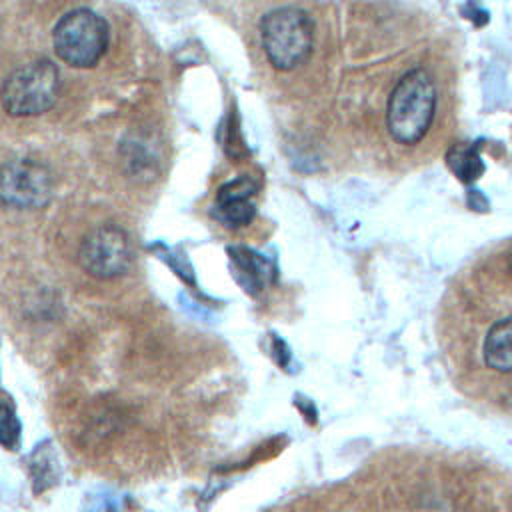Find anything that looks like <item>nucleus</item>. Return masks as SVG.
<instances>
[{"mask_svg":"<svg viewBox=\"0 0 512 512\" xmlns=\"http://www.w3.org/2000/svg\"><path fill=\"white\" fill-rule=\"evenodd\" d=\"M436 110V86L424 68L406 72L390 92L386 126L400 144H416L428 132Z\"/></svg>","mask_w":512,"mask_h":512,"instance_id":"1","label":"nucleus"},{"mask_svg":"<svg viewBox=\"0 0 512 512\" xmlns=\"http://www.w3.org/2000/svg\"><path fill=\"white\" fill-rule=\"evenodd\" d=\"M260 34L266 58L278 70L296 68L312 52L314 24L300 8L284 6L268 12L262 18Z\"/></svg>","mask_w":512,"mask_h":512,"instance_id":"2","label":"nucleus"},{"mask_svg":"<svg viewBox=\"0 0 512 512\" xmlns=\"http://www.w3.org/2000/svg\"><path fill=\"white\" fill-rule=\"evenodd\" d=\"M110 30L106 20L88 8H78L64 14L52 32L56 56L74 66L90 68L106 52Z\"/></svg>","mask_w":512,"mask_h":512,"instance_id":"3","label":"nucleus"},{"mask_svg":"<svg viewBox=\"0 0 512 512\" xmlns=\"http://www.w3.org/2000/svg\"><path fill=\"white\" fill-rule=\"evenodd\" d=\"M58 68L46 60H32L16 68L2 86V106L10 116H38L58 98Z\"/></svg>","mask_w":512,"mask_h":512,"instance_id":"4","label":"nucleus"},{"mask_svg":"<svg viewBox=\"0 0 512 512\" xmlns=\"http://www.w3.org/2000/svg\"><path fill=\"white\" fill-rule=\"evenodd\" d=\"M132 250L128 236L114 224L94 228L80 246L82 266L98 278H114L128 270Z\"/></svg>","mask_w":512,"mask_h":512,"instance_id":"5","label":"nucleus"},{"mask_svg":"<svg viewBox=\"0 0 512 512\" xmlns=\"http://www.w3.org/2000/svg\"><path fill=\"white\" fill-rule=\"evenodd\" d=\"M2 202L14 208H38L48 202L52 178L44 164L20 158L8 162L2 170Z\"/></svg>","mask_w":512,"mask_h":512,"instance_id":"6","label":"nucleus"},{"mask_svg":"<svg viewBox=\"0 0 512 512\" xmlns=\"http://www.w3.org/2000/svg\"><path fill=\"white\" fill-rule=\"evenodd\" d=\"M254 192H256V184L248 176H242L224 184L218 190L216 204H214L216 218L228 226L250 224L256 214V206L252 202Z\"/></svg>","mask_w":512,"mask_h":512,"instance_id":"7","label":"nucleus"},{"mask_svg":"<svg viewBox=\"0 0 512 512\" xmlns=\"http://www.w3.org/2000/svg\"><path fill=\"white\" fill-rule=\"evenodd\" d=\"M484 360L498 372H512V316L490 326L484 338Z\"/></svg>","mask_w":512,"mask_h":512,"instance_id":"8","label":"nucleus"},{"mask_svg":"<svg viewBox=\"0 0 512 512\" xmlns=\"http://www.w3.org/2000/svg\"><path fill=\"white\" fill-rule=\"evenodd\" d=\"M448 166L462 182H472L484 172V164L478 154V146H454L446 154Z\"/></svg>","mask_w":512,"mask_h":512,"instance_id":"9","label":"nucleus"},{"mask_svg":"<svg viewBox=\"0 0 512 512\" xmlns=\"http://www.w3.org/2000/svg\"><path fill=\"white\" fill-rule=\"evenodd\" d=\"M16 436H18V420L14 416L10 402L4 400V408H2V442H4V446L10 448L16 440Z\"/></svg>","mask_w":512,"mask_h":512,"instance_id":"10","label":"nucleus"},{"mask_svg":"<svg viewBox=\"0 0 512 512\" xmlns=\"http://www.w3.org/2000/svg\"><path fill=\"white\" fill-rule=\"evenodd\" d=\"M510 270H512V256H510Z\"/></svg>","mask_w":512,"mask_h":512,"instance_id":"11","label":"nucleus"}]
</instances>
